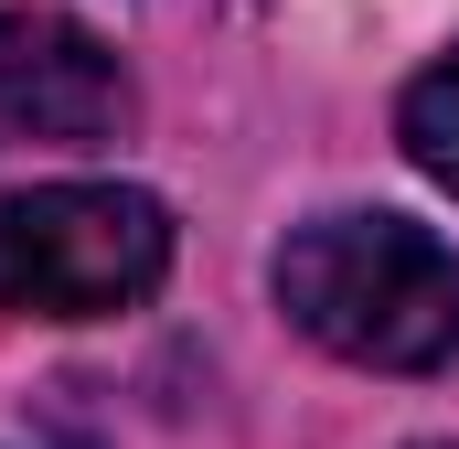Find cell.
<instances>
[{
	"instance_id": "1",
	"label": "cell",
	"mask_w": 459,
	"mask_h": 449,
	"mask_svg": "<svg viewBox=\"0 0 459 449\" xmlns=\"http://www.w3.org/2000/svg\"><path fill=\"white\" fill-rule=\"evenodd\" d=\"M278 311L374 374H438L459 353V246L417 215H310L278 246Z\"/></svg>"
},
{
	"instance_id": "2",
	"label": "cell",
	"mask_w": 459,
	"mask_h": 449,
	"mask_svg": "<svg viewBox=\"0 0 459 449\" xmlns=\"http://www.w3.org/2000/svg\"><path fill=\"white\" fill-rule=\"evenodd\" d=\"M171 278V215L128 182H43L0 204V321H108Z\"/></svg>"
},
{
	"instance_id": "3",
	"label": "cell",
	"mask_w": 459,
	"mask_h": 449,
	"mask_svg": "<svg viewBox=\"0 0 459 449\" xmlns=\"http://www.w3.org/2000/svg\"><path fill=\"white\" fill-rule=\"evenodd\" d=\"M128 128L117 54L65 11H0V150H97Z\"/></svg>"
},
{
	"instance_id": "4",
	"label": "cell",
	"mask_w": 459,
	"mask_h": 449,
	"mask_svg": "<svg viewBox=\"0 0 459 449\" xmlns=\"http://www.w3.org/2000/svg\"><path fill=\"white\" fill-rule=\"evenodd\" d=\"M395 139H406V161L428 172V182H449L459 193V43L406 86V108H395Z\"/></svg>"
}]
</instances>
